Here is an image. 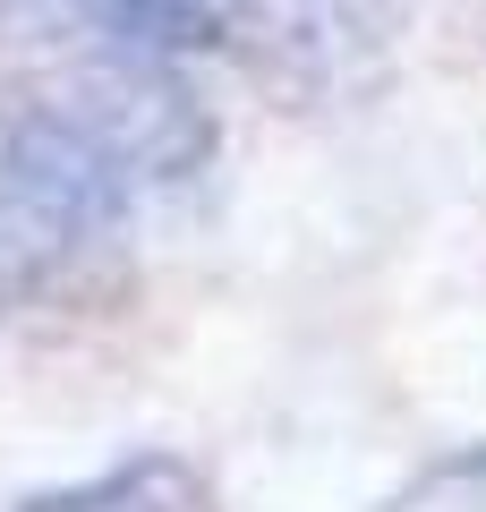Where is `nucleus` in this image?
<instances>
[{
    "label": "nucleus",
    "mask_w": 486,
    "mask_h": 512,
    "mask_svg": "<svg viewBox=\"0 0 486 512\" xmlns=\"http://www.w3.org/2000/svg\"><path fill=\"white\" fill-rule=\"evenodd\" d=\"M26 282H35V265H26V256L9 248V239H0V308H9V299H18Z\"/></svg>",
    "instance_id": "nucleus-5"
},
{
    "label": "nucleus",
    "mask_w": 486,
    "mask_h": 512,
    "mask_svg": "<svg viewBox=\"0 0 486 512\" xmlns=\"http://www.w3.org/2000/svg\"><path fill=\"white\" fill-rule=\"evenodd\" d=\"M137 171L69 111H26L0 137V239L26 265H52L77 239H103L128 214Z\"/></svg>",
    "instance_id": "nucleus-1"
},
{
    "label": "nucleus",
    "mask_w": 486,
    "mask_h": 512,
    "mask_svg": "<svg viewBox=\"0 0 486 512\" xmlns=\"http://www.w3.org/2000/svg\"><path fill=\"white\" fill-rule=\"evenodd\" d=\"M18 512H214V487H205L180 453H137V461H120V470L86 478V487L26 495Z\"/></svg>",
    "instance_id": "nucleus-4"
},
{
    "label": "nucleus",
    "mask_w": 486,
    "mask_h": 512,
    "mask_svg": "<svg viewBox=\"0 0 486 512\" xmlns=\"http://www.w3.org/2000/svg\"><path fill=\"white\" fill-rule=\"evenodd\" d=\"M77 18L103 43L145 52V60H197V52H222L239 35L231 0H77Z\"/></svg>",
    "instance_id": "nucleus-3"
},
{
    "label": "nucleus",
    "mask_w": 486,
    "mask_h": 512,
    "mask_svg": "<svg viewBox=\"0 0 486 512\" xmlns=\"http://www.w3.org/2000/svg\"><path fill=\"white\" fill-rule=\"evenodd\" d=\"M52 111L86 120L137 180H188V171H205V154H214V120H205L197 94L171 77V60L120 52V43H103V60L77 69L69 103H52Z\"/></svg>",
    "instance_id": "nucleus-2"
}]
</instances>
